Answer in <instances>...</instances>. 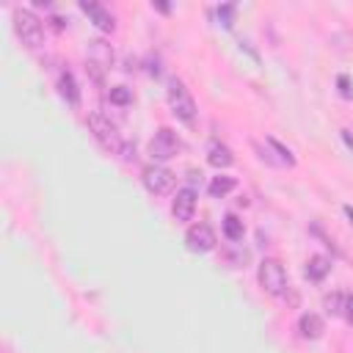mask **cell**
Returning a JSON list of instances; mask_svg holds the SVG:
<instances>
[{
	"mask_svg": "<svg viewBox=\"0 0 353 353\" xmlns=\"http://www.w3.org/2000/svg\"><path fill=\"white\" fill-rule=\"evenodd\" d=\"M256 279H259V287L273 295V298H284L292 292V284H290V276L284 270V265L276 259V256H265L256 268Z\"/></svg>",
	"mask_w": 353,
	"mask_h": 353,
	"instance_id": "cell-1",
	"label": "cell"
},
{
	"mask_svg": "<svg viewBox=\"0 0 353 353\" xmlns=\"http://www.w3.org/2000/svg\"><path fill=\"white\" fill-rule=\"evenodd\" d=\"M88 130H91V135L97 138V143H99L105 152H110V154H121V152H124L127 141L121 138L119 127H116L108 116H102L99 110L88 113Z\"/></svg>",
	"mask_w": 353,
	"mask_h": 353,
	"instance_id": "cell-2",
	"label": "cell"
},
{
	"mask_svg": "<svg viewBox=\"0 0 353 353\" xmlns=\"http://www.w3.org/2000/svg\"><path fill=\"white\" fill-rule=\"evenodd\" d=\"M14 33L28 50L44 44V25L30 8H14Z\"/></svg>",
	"mask_w": 353,
	"mask_h": 353,
	"instance_id": "cell-3",
	"label": "cell"
},
{
	"mask_svg": "<svg viewBox=\"0 0 353 353\" xmlns=\"http://www.w3.org/2000/svg\"><path fill=\"white\" fill-rule=\"evenodd\" d=\"M168 108H171V113H174L182 124H193V121H196V99H193L190 88H188L179 77H174V80L168 83Z\"/></svg>",
	"mask_w": 353,
	"mask_h": 353,
	"instance_id": "cell-4",
	"label": "cell"
},
{
	"mask_svg": "<svg viewBox=\"0 0 353 353\" xmlns=\"http://www.w3.org/2000/svg\"><path fill=\"white\" fill-rule=\"evenodd\" d=\"M182 149H185L182 138H179L174 130H168V127H160V130L149 138V146H146V152H149L152 163H165V160L176 157Z\"/></svg>",
	"mask_w": 353,
	"mask_h": 353,
	"instance_id": "cell-5",
	"label": "cell"
},
{
	"mask_svg": "<svg viewBox=\"0 0 353 353\" xmlns=\"http://www.w3.org/2000/svg\"><path fill=\"white\" fill-rule=\"evenodd\" d=\"M113 61H116V52H113L110 41H105V39H91L88 41V47H85V66H88V72H91V77L97 83L113 66Z\"/></svg>",
	"mask_w": 353,
	"mask_h": 353,
	"instance_id": "cell-6",
	"label": "cell"
},
{
	"mask_svg": "<svg viewBox=\"0 0 353 353\" xmlns=\"http://www.w3.org/2000/svg\"><path fill=\"white\" fill-rule=\"evenodd\" d=\"M141 182L152 196H168L176 188V174L171 168H165L163 163H152L141 171Z\"/></svg>",
	"mask_w": 353,
	"mask_h": 353,
	"instance_id": "cell-7",
	"label": "cell"
},
{
	"mask_svg": "<svg viewBox=\"0 0 353 353\" xmlns=\"http://www.w3.org/2000/svg\"><path fill=\"white\" fill-rule=\"evenodd\" d=\"M185 245H188L193 254H210V251H215L218 237H215V232H212L210 223L196 221V223H190L188 232H185Z\"/></svg>",
	"mask_w": 353,
	"mask_h": 353,
	"instance_id": "cell-8",
	"label": "cell"
},
{
	"mask_svg": "<svg viewBox=\"0 0 353 353\" xmlns=\"http://www.w3.org/2000/svg\"><path fill=\"white\" fill-rule=\"evenodd\" d=\"M193 212H196V190L193 188H179L171 199V215L174 221L179 223H188L193 221Z\"/></svg>",
	"mask_w": 353,
	"mask_h": 353,
	"instance_id": "cell-9",
	"label": "cell"
},
{
	"mask_svg": "<svg viewBox=\"0 0 353 353\" xmlns=\"http://www.w3.org/2000/svg\"><path fill=\"white\" fill-rule=\"evenodd\" d=\"M80 11L105 33H113L116 30V17L102 6V3H94V0H80Z\"/></svg>",
	"mask_w": 353,
	"mask_h": 353,
	"instance_id": "cell-10",
	"label": "cell"
},
{
	"mask_svg": "<svg viewBox=\"0 0 353 353\" xmlns=\"http://www.w3.org/2000/svg\"><path fill=\"white\" fill-rule=\"evenodd\" d=\"M323 331H325V323H323L320 314H314V312H303V314L298 317V334H301L303 339H320Z\"/></svg>",
	"mask_w": 353,
	"mask_h": 353,
	"instance_id": "cell-11",
	"label": "cell"
},
{
	"mask_svg": "<svg viewBox=\"0 0 353 353\" xmlns=\"http://www.w3.org/2000/svg\"><path fill=\"white\" fill-rule=\"evenodd\" d=\"M58 94H61L72 108L80 105V88H77V80H74V74H72L69 69H63V72L58 74Z\"/></svg>",
	"mask_w": 353,
	"mask_h": 353,
	"instance_id": "cell-12",
	"label": "cell"
},
{
	"mask_svg": "<svg viewBox=\"0 0 353 353\" xmlns=\"http://www.w3.org/2000/svg\"><path fill=\"white\" fill-rule=\"evenodd\" d=\"M328 270H331V259L323 256V254L309 256V259H306V268H303V273H306L309 281H323V279L328 276Z\"/></svg>",
	"mask_w": 353,
	"mask_h": 353,
	"instance_id": "cell-13",
	"label": "cell"
},
{
	"mask_svg": "<svg viewBox=\"0 0 353 353\" xmlns=\"http://www.w3.org/2000/svg\"><path fill=\"white\" fill-rule=\"evenodd\" d=\"M207 163L215 165V168H229V165L234 163V154H232L229 146H223V143H212L210 152H207Z\"/></svg>",
	"mask_w": 353,
	"mask_h": 353,
	"instance_id": "cell-14",
	"label": "cell"
},
{
	"mask_svg": "<svg viewBox=\"0 0 353 353\" xmlns=\"http://www.w3.org/2000/svg\"><path fill=\"white\" fill-rule=\"evenodd\" d=\"M234 188H237V179L229 176V174H218V176H212V182L207 185V190H210L212 199H223V196H229Z\"/></svg>",
	"mask_w": 353,
	"mask_h": 353,
	"instance_id": "cell-15",
	"label": "cell"
},
{
	"mask_svg": "<svg viewBox=\"0 0 353 353\" xmlns=\"http://www.w3.org/2000/svg\"><path fill=\"white\" fill-rule=\"evenodd\" d=\"M323 306H325V312L328 314H334V317H345V309H347V292H331V295H325L323 298Z\"/></svg>",
	"mask_w": 353,
	"mask_h": 353,
	"instance_id": "cell-16",
	"label": "cell"
},
{
	"mask_svg": "<svg viewBox=\"0 0 353 353\" xmlns=\"http://www.w3.org/2000/svg\"><path fill=\"white\" fill-rule=\"evenodd\" d=\"M243 234H245V226H243V221L237 218V215H226L223 218V237L226 240H232V243H240L243 240Z\"/></svg>",
	"mask_w": 353,
	"mask_h": 353,
	"instance_id": "cell-17",
	"label": "cell"
},
{
	"mask_svg": "<svg viewBox=\"0 0 353 353\" xmlns=\"http://www.w3.org/2000/svg\"><path fill=\"white\" fill-rule=\"evenodd\" d=\"M108 99H110V105H116V108H127V105L132 102V91H130L127 85H110V88H108Z\"/></svg>",
	"mask_w": 353,
	"mask_h": 353,
	"instance_id": "cell-18",
	"label": "cell"
},
{
	"mask_svg": "<svg viewBox=\"0 0 353 353\" xmlns=\"http://www.w3.org/2000/svg\"><path fill=\"white\" fill-rule=\"evenodd\" d=\"M265 143H268V146H270V149L279 154V163H281V165H295V157H292V152H290V149H287V146H284L279 138H273V135H265Z\"/></svg>",
	"mask_w": 353,
	"mask_h": 353,
	"instance_id": "cell-19",
	"label": "cell"
},
{
	"mask_svg": "<svg viewBox=\"0 0 353 353\" xmlns=\"http://www.w3.org/2000/svg\"><path fill=\"white\" fill-rule=\"evenodd\" d=\"M232 14H234V6H221V8H218V19H221L226 28H232Z\"/></svg>",
	"mask_w": 353,
	"mask_h": 353,
	"instance_id": "cell-20",
	"label": "cell"
},
{
	"mask_svg": "<svg viewBox=\"0 0 353 353\" xmlns=\"http://www.w3.org/2000/svg\"><path fill=\"white\" fill-rule=\"evenodd\" d=\"M339 91H342V97H353V91H350V83H347V77H345V74L339 77Z\"/></svg>",
	"mask_w": 353,
	"mask_h": 353,
	"instance_id": "cell-21",
	"label": "cell"
},
{
	"mask_svg": "<svg viewBox=\"0 0 353 353\" xmlns=\"http://www.w3.org/2000/svg\"><path fill=\"white\" fill-rule=\"evenodd\" d=\"M345 320L353 325V295H347V309H345Z\"/></svg>",
	"mask_w": 353,
	"mask_h": 353,
	"instance_id": "cell-22",
	"label": "cell"
},
{
	"mask_svg": "<svg viewBox=\"0 0 353 353\" xmlns=\"http://www.w3.org/2000/svg\"><path fill=\"white\" fill-rule=\"evenodd\" d=\"M152 8H157V11H163V14H168V11H171V6H168V3H152Z\"/></svg>",
	"mask_w": 353,
	"mask_h": 353,
	"instance_id": "cell-23",
	"label": "cell"
},
{
	"mask_svg": "<svg viewBox=\"0 0 353 353\" xmlns=\"http://www.w3.org/2000/svg\"><path fill=\"white\" fill-rule=\"evenodd\" d=\"M342 141L347 143V149H353V135H350L347 130H342Z\"/></svg>",
	"mask_w": 353,
	"mask_h": 353,
	"instance_id": "cell-24",
	"label": "cell"
},
{
	"mask_svg": "<svg viewBox=\"0 0 353 353\" xmlns=\"http://www.w3.org/2000/svg\"><path fill=\"white\" fill-rule=\"evenodd\" d=\"M345 215H347V221H350V226H353V207H350V204H345Z\"/></svg>",
	"mask_w": 353,
	"mask_h": 353,
	"instance_id": "cell-25",
	"label": "cell"
}]
</instances>
